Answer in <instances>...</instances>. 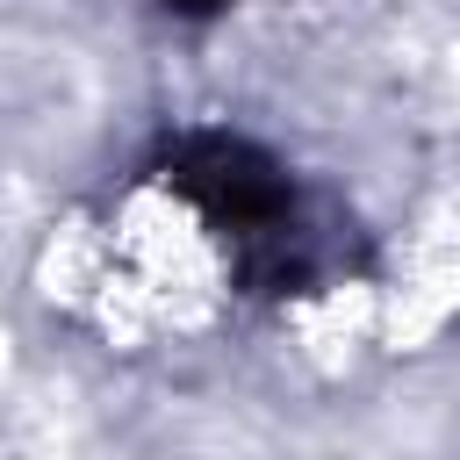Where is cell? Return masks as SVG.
I'll use <instances>...</instances> for the list:
<instances>
[{
	"mask_svg": "<svg viewBox=\"0 0 460 460\" xmlns=\"http://www.w3.org/2000/svg\"><path fill=\"white\" fill-rule=\"evenodd\" d=\"M165 180L172 194H187L223 237H237L252 259H288V223H295V194H288V172L252 151L244 137H223V129H201V137H180L165 151Z\"/></svg>",
	"mask_w": 460,
	"mask_h": 460,
	"instance_id": "6da1fadb",
	"label": "cell"
},
{
	"mask_svg": "<svg viewBox=\"0 0 460 460\" xmlns=\"http://www.w3.org/2000/svg\"><path fill=\"white\" fill-rule=\"evenodd\" d=\"M172 7H216V0H172Z\"/></svg>",
	"mask_w": 460,
	"mask_h": 460,
	"instance_id": "7a4b0ae2",
	"label": "cell"
}]
</instances>
